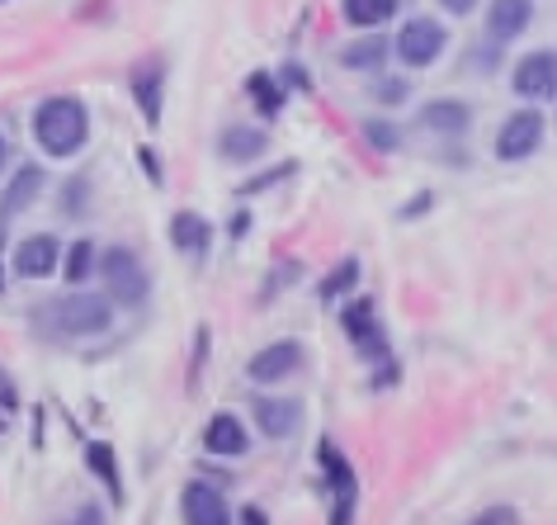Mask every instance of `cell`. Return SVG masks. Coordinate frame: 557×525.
Segmentation results:
<instances>
[{
    "mask_svg": "<svg viewBox=\"0 0 557 525\" xmlns=\"http://www.w3.org/2000/svg\"><path fill=\"white\" fill-rule=\"evenodd\" d=\"M34 137L48 157H76L90 137V109L76 95H52L34 109Z\"/></svg>",
    "mask_w": 557,
    "mask_h": 525,
    "instance_id": "6da1fadb",
    "label": "cell"
},
{
    "mask_svg": "<svg viewBox=\"0 0 557 525\" xmlns=\"http://www.w3.org/2000/svg\"><path fill=\"white\" fill-rule=\"evenodd\" d=\"M38 322H44L52 337H100L114 322V308H109V294H66V298H52L44 303V313H38Z\"/></svg>",
    "mask_w": 557,
    "mask_h": 525,
    "instance_id": "7a4b0ae2",
    "label": "cell"
},
{
    "mask_svg": "<svg viewBox=\"0 0 557 525\" xmlns=\"http://www.w3.org/2000/svg\"><path fill=\"white\" fill-rule=\"evenodd\" d=\"M100 274H104V289H109V298L119 303V308H137V303H147V270H143V260H137L128 246H109V252L100 256Z\"/></svg>",
    "mask_w": 557,
    "mask_h": 525,
    "instance_id": "3957f363",
    "label": "cell"
},
{
    "mask_svg": "<svg viewBox=\"0 0 557 525\" xmlns=\"http://www.w3.org/2000/svg\"><path fill=\"white\" fill-rule=\"evenodd\" d=\"M317 460H322V474H326V483H331V492H336V511H331V525H350L355 521V497H359V483H355V468H350V460L331 445V440H322L317 445Z\"/></svg>",
    "mask_w": 557,
    "mask_h": 525,
    "instance_id": "277c9868",
    "label": "cell"
},
{
    "mask_svg": "<svg viewBox=\"0 0 557 525\" xmlns=\"http://www.w3.org/2000/svg\"><path fill=\"white\" fill-rule=\"evenodd\" d=\"M543 143V114L539 109H520V114H510L506 119V129H500L496 137V157L500 161H524V157H534Z\"/></svg>",
    "mask_w": 557,
    "mask_h": 525,
    "instance_id": "5b68a950",
    "label": "cell"
},
{
    "mask_svg": "<svg viewBox=\"0 0 557 525\" xmlns=\"http://www.w3.org/2000/svg\"><path fill=\"white\" fill-rule=\"evenodd\" d=\"M444 24L440 20H407V29L397 34V58L407 66H430L444 52Z\"/></svg>",
    "mask_w": 557,
    "mask_h": 525,
    "instance_id": "8992f818",
    "label": "cell"
},
{
    "mask_svg": "<svg viewBox=\"0 0 557 525\" xmlns=\"http://www.w3.org/2000/svg\"><path fill=\"white\" fill-rule=\"evenodd\" d=\"M510 86L520 95H529V100H548V95H557V52H529V58L515 66Z\"/></svg>",
    "mask_w": 557,
    "mask_h": 525,
    "instance_id": "52a82bcc",
    "label": "cell"
},
{
    "mask_svg": "<svg viewBox=\"0 0 557 525\" xmlns=\"http://www.w3.org/2000/svg\"><path fill=\"white\" fill-rule=\"evenodd\" d=\"M298 365H302V345L298 341H274V345H264L260 355H250L246 375L256 383H278V379L294 375Z\"/></svg>",
    "mask_w": 557,
    "mask_h": 525,
    "instance_id": "ba28073f",
    "label": "cell"
},
{
    "mask_svg": "<svg viewBox=\"0 0 557 525\" xmlns=\"http://www.w3.org/2000/svg\"><path fill=\"white\" fill-rule=\"evenodd\" d=\"M180 511H185V525H232L227 497L208 483H189L185 497H180Z\"/></svg>",
    "mask_w": 557,
    "mask_h": 525,
    "instance_id": "9c48e42d",
    "label": "cell"
},
{
    "mask_svg": "<svg viewBox=\"0 0 557 525\" xmlns=\"http://www.w3.org/2000/svg\"><path fill=\"white\" fill-rule=\"evenodd\" d=\"M529 20H534V0H492L486 5V38L510 44L529 29Z\"/></svg>",
    "mask_w": 557,
    "mask_h": 525,
    "instance_id": "30bf717a",
    "label": "cell"
},
{
    "mask_svg": "<svg viewBox=\"0 0 557 525\" xmlns=\"http://www.w3.org/2000/svg\"><path fill=\"white\" fill-rule=\"evenodd\" d=\"M256 422H260V431L270 440H284V436L298 431L302 407L294 403V398H256Z\"/></svg>",
    "mask_w": 557,
    "mask_h": 525,
    "instance_id": "8fae6325",
    "label": "cell"
},
{
    "mask_svg": "<svg viewBox=\"0 0 557 525\" xmlns=\"http://www.w3.org/2000/svg\"><path fill=\"white\" fill-rule=\"evenodd\" d=\"M52 270H58V242L52 237H24L15 246V274H24V280H44Z\"/></svg>",
    "mask_w": 557,
    "mask_h": 525,
    "instance_id": "7c38bea8",
    "label": "cell"
},
{
    "mask_svg": "<svg viewBox=\"0 0 557 525\" xmlns=\"http://www.w3.org/2000/svg\"><path fill=\"white\" fill-rule=\"evenodd\" d=\"M203 445H208V454H222V460H232V454H246L250 436H246V426L236 422L232 412H218V417L208 422V431H203Z\"/></svg>",
    "mask_w": 557,
    "mask_h": 525,
    "instance_id": "4fadbf2b",
    "label": "cell"
},
{
    "mask_svg": "<svg viewBox=\"0 0 557 525\" xmlns=\"http://www.w3.org/2000/svg\"><path fill=\"white\" fill-rule=\"evenodd\" d=\"M341 322L359 341V351H364V355H383V331H379V322H373V303L369 298L350 303V308L341 313Z\"/></svg>",
    "mask_w": 557,
    "mask_h": 525,
    "instance_id": "5bb4252c",
    "label": "cell"
},
{
    "mask_svg": "<svg viewBox=\"0 0 557 525\" xmlns=\"http://www.w3.org/2000/svg\"><path fill=\"white\" fill-rule=\"evenodd\" d=\"M171 242H175V252H185V256H203L208 242H213V228H208L199 213H175L171 218Z\"/></svg>",
    "mask_w": 557,
    "mask_h": 525,
    "instance_id": "9a60e30c",
    "label": "cell"
},
{
    "mask_svg": "<svg viewBox=\"0 0 557 525\" xmlns=\"http://www.w3.org/2000/svg\"><path fill=\"white\" fill-rule=\"evenodd\" d=\"M218 151L227 161H256L260 151H264V133L260 129H246V123H232V129H222Z\"/></svg>",
    "mask_w": 557,
    "mask_h": 525,
    "instance_id": "2e32d148",
    "label": "cell"
},
{
    "mask_svg": "<svg viewBox=\"0 0 557 525\" xmlns=\"http://www.w3.org/2000/svg\"><path fill=\"white\" fill-rule=\"evenodd\" d=\"M468 119H472V109L463 100H430L421 109V123L425 129H435V133H463Z\"/></svg>",
    "mask_w": 557,
    "mask_h": 525,
    "instance_id": "e0dca14e",
    "label": "cell"
},
{
    "mask_svg": "<svg viewBox=\"0 0 557 525\" xmlns=\"http://www.w3.org/2000/svg\"><path fill=\"white\" fill-rule=\"evenodd\" d=\"M44 190V171L38 166H24V171L10 181L5 190V199H0V218H10V213H20V209H29V199Z\"/></svg>",
    "mask_w": 557,
    "mask_h": 525,
    "instance_id": "ac0fdd59",
    "label": "cell"
},
{
    "mask_svg": "<svg viewBox=\"0 0 557 525\" xmlns=\"http://www.w3.org/2000/svg\"><path fill=\"white\" fill-rule=\"evenodd\" d=\"M397 15V0H345V20L359 24V29H379Z\"/></svg>",
    "mask_w": 557,
    "mask_h": 525,
    "instance_id": "d6986e66",
    "label": "cell"
},
{
    "mask_svg": "<svg viewBox=\"0 0 557 525\" xmlns=\"http://www.w3.org/2000/svg\"><path fill=\"white\" fill-rule=\"evenodd\" d=\"M86 460H90V468H95V478L109 488V497L114 502H123V483H119V464H114V450L104 445V440H90L86 445Z\"/></svg>",
    "mask_w": 557,
    "mask_h": 525,
    "instance_id": "ffe728a7",
    "label": "cell"
},
{
    "mask_svg": "<svg viewBox=\"0 0 557 525\" xmlns=\"http://www.w3.org/2000/svg\"><path fill=\"white\" fill-rule=\"evenodd\" d=\"M133 90H137V105H143L147 123H161V66H143L133 76Z\"/></svg>",
    "mask_w": 557,
    "mask_h": 525,
    "instance_id": "44dd1931",
    "label": "cell"
},
{
    "mask_svg": "<svg viewBox=\"0 0 557 525\" xmlns=\"http://www.w3.org/2000/svg\"><path fill=\"white\" fill-rule=\"evenodd\" d=\"M246 90H250V100L260 105V114L264 119H274L278 109H284V95H278V86H274V76H264V72H256L246 81Z\"/></svg>",
    "mask_w": 557,
    "mask_h": 525,
    "instance_id": "7402d4cb",
    "label": "cell"
},
{
    "mask_svg": "<svg viewBox=\"0 0 557 525\" xmlns=\"http://www.w3.org/2000/svg\"><path fill=\"white\" fill-rule=\"evenodd\" d=\"M355 284H359V260H341V266L322 280V303H336L341 294H350Z\"/></svg>",
    "mask_w": 557,
    "mask_h": 525,
    "instance_id": "603a6c76",
    "label": "cell"
},
{
    "mask_svg": "<svg viewBox=\"0 0 557 525\" xmlns=\"http://www.w3.org/2000/svg\"><path fill=\"white\" fill-rule=\"evenodd\" d=\"M62 274L72 284H81L86 274H95V246L90 242H72V252H66V260H62Z\"/></svg>",
    "mask_w": 557,
    "mask_h": 525,
    "instance_id": "cb8c5ba5",
    "label": "cell"
},
{
    "mask_svg": "<svg viewBox=\"0 0 557 525\" xmlns=\"http://www.w3.org/2000/svg\"><path fill=\"white\" fill-rule=\"evenodd\" d=\"M383 58H387V44H383V38H364V44H355V48L341 52L345 66H379Z\"/></svg>",
    "mask_w": 557,
    "mask_h": 525,
    "instance_id": "d4e9b609",
    "label": "cell"
},
{
    "mask_svg": "<svg viewBox=\"0 0 557 525\" xmlns=\"http://www.w3.org/2000/svg\"><path fill=\"white\" fill-rule=\"evenodd\" d=\"M364 133H369V143L379 147V151H393L397 147V129H393V123H383V119H373Z\"/></svg>",
    "mask_w": 557,
    "mask_h": 525,
    "instance_id": "484cf974",
    "label": "cell"
},
{
    "mask_svg": "<svg viewBox=\"0 0 557 525\" xmlns=\"http://www.w3.org/2000/svg\"><path fill=\"white\" fill-rule=\"evenodd\" d=\"M288 175H294V166H278V171H270V175H260V181H250L246 190H242V195H260V190H270V185H278V181H288Z\"/></svg>",
    "mask_w": 557,
    "mask_h": 525,
    "instance_id": "4316f807",
    "label": "cell"
},
{
    "mask_svg": "<svg viewBox=\"0 0 557 525\" xmlns=\"http://www.w3.org/2000/svg\"><path fill=\"white\" fill-rule=\"evenodd\" d=\"M468 525H520V516H515L510 506H492V511H482V516L468 521Z\"/></svg>",
    "mask_w": 557,
    "mask_h": 525,
    "instance_id": "83f0119b",
    "label": "cell"
},
{
    "mask_svg": "<svg viewBox=\"0 0 557 525\" xmlns=\"http://www.w3.org/2000/svg\"><path fill=\"white\" fill-rule=\"evenodd\" d=\"M62 525H104V516L95 506H81V511H72V516H66Z\"/></svg>",
    "mask_w": 557,
    "mask_h": 525,
    "instance_id": "f1b7e54d",
    "label": "cell"
},
{
    "mask_svg": "<svg viewBox=\"0 0 557 525\" xmlns=\"http://www.w3.org/2000/svg\"><path fill=\"white\" fill-rule=\"evenodd\" d=\"M137 161H143V171L151 175V181H161V166H157V151H151V147H137Z\"/></svg>",
    "mask_w": 557,
    "mask_h": 525,
    "instance_id": "f546056e",
    "label": "cell"
},
{
    "mask_svg": "<svg viewBox=\"0 0 557 525\" xmlns=\"http://www.w3.org/2000/svg\"><path fill=\"white\" fill-rule=\"evenodd\" d=\"M242 525H270V521H264L260 506H246V511H242Z\"/></svg>",
    "mask_w": 557,
    "mask_h": 525,
    "instance_id": "4dcf8cb0",
    "label": "cell"
},
{
    "mask_svg": "<svg viewBox=\"0 0 557 525\" xmlns=\"http://www.w3.org/2000/svg\"><path fill=\"white\" fill-rule=\"evenodd\" d=\"M440 5H449V10H454V15H468V10H472V5H478V0H440Z\"/></svg>",
    "mask_w": 557,
    "mask_h": 525,
    "instance_id": "1f68e13d",
    "label": "cell"
},
{
    "mask_svg": "<svg viewBox=\"0 0 557 525\" xmlns=\"http://www.w3.org/2000/svg\"><path fill=\"white\" fill-rule=\"evenodd\" d=\"M379 95H383V100H401L407 90H401V86H379Z\"/></svg>",
    "mask_w": 557,
    "mask_h": 525,
    "instance_id": "d6a6232c",
    "label": "cell"
},
{
    "mask_svg": "<svg viewBox=\"0 0 557 525\" xmlns=\"http://www.w3.org/2000/svg\"><path fill=\"white\" fill-rule=\"evenodd\" d=\"M0 398H5V403H15V393H10V379H5V369H0Z\"/></svg>",
    "mask_w": 557,
    "mask_h": 525,
    "instance_id": "836d02e7",
    "label": "cell"
},
{
    "mask_svg": "<svg viewBox=\"0 0 557 525\" xmlns=\"http://www.w3.org/2000/svg\"><path fill=\"white\" fill-rule=\"evenodd\" d=\"M5 157H10V147H5V137H0V171H5Z\"/></svg>",
    "mask_w": 557,
    "mask_h": 525,
    "instance_id": "e575fe53",
    "label": "cell"
},
{
    "mask_svg": "<svg viewBox=\"0 0 557 525\" xmlns=\"http://www.w3.org/2000/svg\"><path fill=\"white\" fill-rule=\"evenodd\" d=\"M0 246H5V218H0Z\"/></svg>",
    "mask_w": 557,
    "mask_h": 525,
    "instance_id": "d590c367",
    "label": "cell"
},
{
    "mask_svg": "<svg viewBox=\"0 0 557 525\" xmlns=\"http://www.w3.org/2000/svg\"><path fill=\"white\" fill-rule=\"evenodd\" d=\"M0 289H5V266H0Z\"/></svg>",
    "mask_w": 557,
    "mask_h": 525,
    "instance_id": "8d00e7d4",
    "label": "cell"
},
{
    "mask_svg": "<svg viewBox=\"0 0 557 525\" xmlns=\"http://www.w3.org/2000/svg\"><path fill=\"white\" fill-rule=\"evenodd\" d=\"M0 431H5V417H0Z\"/></svg>",
    "mask_w": 557,
    "mask_h": 525,
    "instance_id": "74e56055",
    "label": "cell"
},
{
    "mask_svg": "<svg viewBox=\"0 0 557 525\" xmlns=\"http://www.w3.org/2000/svg\"><path fill=\"white\" fill-rule=\"evenodd\" d=\"M0 5H5V0H0Z\"/></svg>",
    "mask_w": 557,
    "mask_h": 525,
    "instance_id": "f35d334b",
    "label": "cell"
}]
</instances>
